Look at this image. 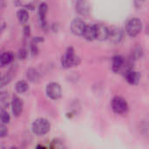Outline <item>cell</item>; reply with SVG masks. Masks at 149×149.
I'll use <instances>...</instances> for the list:
<instances>
[{
    "label": "cell",
    "mask_w": 149,
    "mask_h": 149,
    "mask_svg": "<svg viewBox=\"0 0 149 149\" xmlns=\"http://www.w3.org/2000/svg\"><path fill=\"white\" fill-rule=\"evenodd\" d=\"M46 93L52 100H58L61 96V87L58 83H50L46 86Z\"/></svg>",
    "instance_id": "4"
},
{
    "label": "cell",
    "mask_w": 149,
    "mask_h": 149,
    "mask_svg": "<svg viewBox=\"0 0 149 149\" xmlns=\"http://www.w3.org/2000/svg\"><path fill=\"white\" fill-rule=\"evenodd\" d=\"M109 38V29L103 24H96V38L106 40Z\"/></svg>",
    "instance_id": "7"
},
{
    "label": "cell",
    "mask_w": 149,
    "mask_h": 149,
    "mask_svg": "<svg viewBox=\"0 0 149 149\" xmlns=\"http://www.w3.org/2000/svg\"><path fill=\"white\" fill-rule=\"evenodd\" d=\"M7 134H8L7 127L4 126V124H1V126H0V136H1V138L7 136Z\"/></svg>",
    "instance_id": "20"
},
{
    "label": "cell",
    "mask_w": 149,
    "mask_h": 149,
    "mask_svg": "<svg viewBox=\"0 0 149 149\" xmlns=\"http://www.w3.org/2000/svg\"><path fill=\"white\" fill-rule=\"evenodd\" d=\"M77 11L81 15H86L89 12V6L87 3L84 0H79L76 4Z\"/></svg>",
    "instance_id": "14"
},
{
    "label": "cell",
    "mask_w": 149,
    "mask_h": 149,
    "mask_svg": "<svg viewBox=\"0 0 149 149\" xmlns=\"http://www.w3.org/2000/svg\"><path fill=\"white\" fill-rule=\"evenodd\" d=\"M111 42L117 44L122 38V31L118 27H113L109 30V38Z\"/></svg>",
    "instance_id": "10"
},
{
    "label": "cell",
    "mask_w": 149,
    "mask_h": 149,
    "mask_svg": "<svg viewBox=\"0 0 149 149\" xmlns=\"http://www.w3.org/2000/svg\"><path fill=\"white\" fill-rule=\"evenodd\" d=\"M17 17L18 21L21 24H25L28 21V19H29V13H28V11L26 10L21 9V10H17Z\"/></svg>",
    "instance_id": "16"
},
{
    "label": "cell",
    "mask_w": 149,
    "mask_h": 149,
    "mask_svg": "<svg viewBox=\"0 0 149 149\" xmlns=\"http://www.w3.org/2000/svg\"><path fill=\"white\" fill-rule=\"evenodd\" d=\"M27 54H28V52L25 49H21L18 52V57L20 59H24L27 57Z\"/></svg>",
    "instance_id": "22"
},
{
    "label": "cell",
    "mask_w": 149,
    "mask_h": 149,
    "mask_svg": "<svg viewBox=\"0 0 149 149\" xmlns=\"http://www.w3.org/2000/svg\"><path fill=\"white\" fill-rule=\"evenodd\" d=\"M83 37L86 40H93L96 38V24H89L86 26Z\"/></svg>",
    "instance_id": "12"
},
{
    "label": "cell",
    "mask_w": 149,
    "mask_h": 149,
    "mask_svg": "<svg viewBox=\"0 0 149 149\" xmlns=\"http://www.w3.org/2000/svg\"><path fill=\"white\" fill-rule=\"evenodd\" d=\"M10 121V115L9 113L3 110V108L1 110V124H8Z\"/></svg>",
    "instance_id": "19"
},
{
    "label": "cell",
    "mask_w": 149,
    "mask_h": 149,
    "mask_svg": "<svg viewBox=\"0 0 149 149\" xmlns=\"http://www.w3.org/2000/svg\"><path fill=\"white\" fill-rule=\"evenodd\" d=\"M14 3H16V4H17V5H18L19 0H14Z\"/></svg>",
    "instance_id": "23"
},
{
    "label": "cell",
    "mask_w": 149,
    "mask_h": 149,
    "mask_svg": "<svg viewBox=\"0 0 149 149\" xmlns=\"http://www.w3.org/2000/svg\"><path fill=\"white\" fill-rule=\"evenodd\" d=\"M142 29V22L140 18L133 17L130 20L127 21L126 25V31L127 33L130 37H135L137 36Z\"/></svg>",
    "instance_id": "2"
},
{
    "label": "cell",
    "mask_w": 149,
    "mask_h": 149,
    "mask_svg": "<svg viewBox=\"0 0 149 149\" xmlns=\"http://www.w3.org/2000/svg\"><path fill=\"white\" fill-rule=\"evenodd\" d=\"M5 93H2V95H1V104H2V106H3V107L2 108H4V106H8V101H7V100H8V96H7V94L5 95L4 94Z\"/></svg>",
    "instance_id": "21"
},
{
    "label": "cell",
    "mask_w": 149,
    "mask_h": 149,
    "mask_svg": "<svg viewBox=\"0 0 149 149\" xmlns=\"http://www.w3.org/2000/svg\"><path fill=\"white\" fill-rule=\"evenodd\" d=\"M112 108L113 110L119 114L124 113L127 110V103L121 97H114L112 100Z\"/></svg>",
    "instance_id": "3"
},
{
    "label": "cell",
    "mask_w": 149,
    "mask_h": 149,
    "mask_svg": "<svg viewBox=\"0 0 149 149\" xmlns=\"http://www.w3.org/2000/svg\"><path fill=\"white\" fill-rule=\"evenodd\" d=\"M47 10H48V6L46 3H42L39 5V8H38V22H39L41 26L45 25V16L47 13Z\"/></svg>",
    "instance_id": "13"
},
{
    "label": "cell",
    "mask_w": 149,
    "mask_h": 149,
    "mask_svg": "<svg viewBox=\"0 0 149 149\" xmlns=\"http://www.w3.org/2000/svg\"><path fill=\"white\" fill-rule=\"evenodd\" d=\"M50 122L45 119H38L32 124V132L38 136H42L47 134L50 130Z\"/></svg>",
    "instance_id": "1"
},
{
    "label": "cell",
    "mask_w": 149,
    "mask_h": 149,
    "mask_svg": "<svg viewBox=\"0 0 149 149\" xmlns=\"http://www.w3.org/2000/svg\"><path fill=\"white\" fill-rule=\"evenodd\" d=\"M86 23L80 18H75L71 24L72 32L76 36H83L84 31L86 29Z\"/></svg>",
    "instance_id": "6"
},
{
    "label": "cell",
    "mask_w": 149,
    "mask_h": 149,
    "mask_svg": "<svg viewBox=\"0 0 149 149\" xmlns=\"http://www.w3.org/2000/svg\"><path fill=\"white\" fill-rule=\"evenodd\" d=\"M125 78L127 79V81L130 84H137L140 79H141V74L139 72H136L133 69L127 71L125 72Z\"/></svg>",
    "instance_id": "9"
},
{
    "label": "cell",
    "mask_w": 149,
    "mask_h": 149,
    "mask_svg": "<svg viewBox=\"0 0 149 149\" xmlns=\"http://www.w3.org/2000/svg\"><path fill=\"white\" fill-rule=\"evenodd\" d=\"M76 63V58L74 56V52L72 47L68 48L65 55L62 57L61 59V65L65 68H68L72 65H73Z\"/></svg>",
    "instance_id": "5"
},
{
    "label": "cell",
    "mask_w": 149,
    "mask_h": 149,
    "mask_svg": "<svg viewBox=\"0 0 149 149\" xmlns=\"http://www.w3.org/2000/svg\"><path fill=\"white\" fill-rule=\"evenodd\" d=\"M28 88H29L28 84H27L25 81H24V80H20V81L17 82V84H16V86H15L16 91H17V93H25V92L28 90Z\"/></svg>",
    "instance_id": "17"
},
{
    "label": "cell",
    "mask_w": 149,
    "mask_h": 149,
    "mask_svg": "<svg viewBox=\"0 0 149 149\" xmlns=\"http://www.w3.org/2000/svg\"><path fill=\"white\" fill-rule=\"evenodd\" d=\"M13 59V55L11 52H4L0 57V65L2 67L9 65Z\"/></svg>",
    "instance_id": "15"
},
{
    "label": "cell",
    "mask_w": 149,
    "mask_h": 149,
    "mask_svg": "<svg viewBox=\"0 0 149 149\" xmlns=\"http://www.w3.org/2000/svg\"><path fill=\"white\" fill-rule=\"evenodd\" d=\"M11 111L15 116H19L23 111V103L22 100L17 97L14 96L11 100Z\"/></svg>",
    "instance_id": "8"
},
{
    "label": "cell",
    "mask_w": 149,
    "mask_h": 149,
    "mask_svg": "<svg viewBox=\"0 0 149 149\" xmlns=\"http://www.w3.org/2000/svg\"><path fill=\"white\" fill-rule=\"evenodd\" d=\"M26 76H27V79L31 82H37L39 78L38 73L35 69H29L27 71Z\"/></svg>",
    "instance_id": "18"
},
{
    "label": "cell",
    "mask_w": 149,
    "mask_h": 149,
    "mask_svg": "<svg viewBox=\"0 0 149 149\" xmlns=\"http://www.w3.org/2000/svg\"><path fill=\"white\" fill-rule=\"evenodd\" d=\"M126 61L123 57L121 56H115L113 59V65L112 69L114 72H119L123 70L125 66Z\"/></svg>",
    "instance_id": "11"
}]
</instances>
